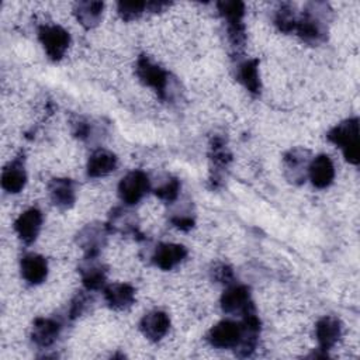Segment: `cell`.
Returning <instances> with one entry per match:
<instances>
[{
  "label": "cell",
  "mask_w": 360,
  "mask_h": 360,
  "mask_svg": "<svg viewBox=\"0 0 360 360\" xmlns=\"http://www.w3.org/2000/svg\"><path fill=\"white\" fill-rule=\"evenodd\" d=\"M242 339L240 322L224 319L214 325L208 333L207 340L212 347L217 349H236Z\"/></svg>",
  "instance_id": "52a82bcc"
},
{
  "label": "cell",
  "mask_w": 360,
  "mask_h": 360,
  "mask_svg": "<svg viewBox=\"0 0 360 360\" xmlns=\"http://www.w3.org/2000/svg\"><path fill=\"white\" fill-rule=\"evenodd\" d=\"M152 188L148 174L142 170L127 173L118 183V195L125 205H135Z\"/></svg>",
  "instance_id": "5b68a950"
},
{
  "label": "cell",
  "mask_w": 360,
  "mask_h": 360,
  "mask_svg": "<svg viewBox=\"0 0 360 360\" xmlns=\"http://www.w3.org/2000/svg\"><path fill=\"white\" fill-rule=\"evenodd\" d=\"M27 183V172L24 166V155L15 156L1 172V187L8 194L20 193Z\"/></svg>",
  "instance_id": "2e32d148"
},
{
  "label": "cell",
  "mask_w": 360,
  "mask_h": 360,
  "mask_svg": "<svg viewBox=\"0 0 360 360\" xmlns=\"http://www.w3.org/2000/svg\"><path fill=\"white\" fill-rule=\"evenodd\" d=\"M38 39L48 58L53 62L60 60L70 45L69 32L60 25L55 24L41 25L38 28Z\"/></svg>",
  "instance_id": "277c9868"
},
{
  "label": "cell",
  "mask_w": 360,
  "mask_h": 360,
  "mask_svg": "<svg viewBox=\"0 0 360 360\" xmlns=\"http://www.w3.org/2000/svg\"><path fill=\"white\" fill-rule=\"evenodd\" d=\"M340 336H342V322L336 316L326 315L316 322L315 338H316L319 350H322L325 354L338 343Z\"/></svg>",
  "instance_id": "9a60e30c"
},
{
  "label": "cell",
  "mask_w": 360,
  "mask_h": 360,
  "mask_svg": "<svg viewBox=\"0 0 360 360\" xmlns=\"http://www.w3.org/2000/svg\"><path fill=\"white\" fill-rule=\"evenodd\" d=\"M72 131H73V135L79 139H89L90 138V134H91V125L89 121L83 120V118H77L76 121H73V125H72Z\"/></svg>",
  "instance_id": "d6a6232c"
},
{
  "label": "cell",
  "mask_w": 360,
  "mask_h": 360,
  "mask_svg": "<svg viewBox=\"0 0 360 360\" xmlns=\"http://www.w3.org/2000/svg\"><path fill=\"white\" fill-rule=\"evenodd\" d=\"M104 300L111 309L122 311L135 301V288L127 283H112L103 288Z\"/></svg>",
  "instance_id": "7402d4cb"
},
{
  "label": "cell",
  "mask_w": 360,
  "mask_h": 360,
  "mask_svg": "<svg viewBox=\"0 0 360 360\" xmlns=\"http://www.w3.org/2000/svg\"><path fill=\"white\" fill-rule=\"evenodd\" d=\"M170 328V318L166 312L155 309L142 316L139 321L141 333L150 342H159L166 336Z\"/></svg>",
  "instance_id": "5bb4252c"
},
{
  "label": "cell",
  "mask_w": 360,
  "mask_h": 360,
  "mask_svg": "<svg viewBox=\"0 0 360 360\" xmlns=\"http://www.w3.org/2000/svg\"><path fill=\"white\" fill-rule=\"evenodd\" d=\"M308 177L316 188L329 187L335 179V166L332 159L323 153L312 158L308 166Z\"/></svg>",
  "instance_id": "d6986e66"
},
{
  "label": "cell",
  "mask_w": 360,
  "mask_h": 360,
  "mask_svg": "<svg viewBox=\"0 0 360 360\" xmlns=\"http://www.w3.org/2000/svg\"><path fill=\"white\" fill-rule=\"evenodd\" d=\"M329 7L326 3H308L302 14L297 20V35L309 45H319L326 39V14Z\"/></svg>",
  "instance_id": "6da1fadb"
},
{
  "label": "cell",
  "mask_w": 360,
  "mask_h": 360,
  "mask_svg": "<svg viewBox=\"0 0 360 360\" xmlns=\"http://www.w3.org/2000/svg\"><path fill=\"white\" fill-rule=\"evenodd\" d=\"M42 221L44 217L38 208H28L14 221V231L24 243L30 245L38 238Z\"/></svg>",
  "instance_id": "8fae6325"
},
{
  "label": "cell",
  "mask_w": 360,
  "mask_h": 360,
  "mask_svg": "<svg viewBox=\"0 0 360 360\" xmlns=\"http://www.w3.org/2000/svg\"><path fill=\"white\" fill-rule=\"evenodd\" d=\"M169 6H170V3H167V1H148L146 11L159 13V11H163L165 8H167Z\"/></svg>",
  "instance_id": "836d02e7"
},
{
  "label": "cell",
  "mask_w": 360,
  "mask_h": 360,
  "mask_svg": "<svg viewBox=\"0 0 360 360\" xmlns=\"http://www.w3.org/2000/svg\"><path fill=\"white\" fill-rule=\"evenodd\" d=\"M117 11L124 21H132L139 18L146 11V3L145 1H120L117 4Z\"/></svg>",
  "instance_id": "f1b7e54d"
},
{
  "label": "cell",
  "mask_w": 360,
  "mask_h": 360,
  "mask_svg": "<svg viewBox=\"0 0 360 360\" xmlns=\"http://www.w3.org/2000/svg\"><path fill=\"white\" fill-rule=\"evenodd\" d=\"M111 232L105 224L93 222L84 225L76 235V243L83 249L84 256L96 257L104 248L107 238Z\"/></svg>",
  "instance_id": "ba28073f"
},
{
  "label": "cell",
  "mask_w": 360,
  "mask_h": 360,
  "mask_svg": "<svg viewBox=\"0 0 360 360\" xmlns=\"http://www.w3.org/2000/svg\"><path fill=\"white\" fill-rule=\"evenodd\" d=\"M79 273L82 276V283L86 290L96 291L105 287L107 267L98 260V256H84L79 264Z\"/></svg>",
  "instance_id": "30bf717a"
},
{
  "label": "cell",
  "mask_w": 360,
  "mask_h": 360,
  "mask_svg": "<svg viewBox=\"0 0 360 360\" xmlns=\"http://www.w3.org/2000/svg\"><path fill=\"white\" fill-rule=\"evenodd\" d=\"M311 152L304 148H292L283 158L285 179L292 184H301L308 177Z\"/></svg>",
  "instance_id": "9c48e42d"
},
{
  "label": "cell",
  "mask_w": 360,
  "mask_h": 360,
  "mask_svg": "<svg viewBox=\"0 0 360 360\" xmlns=\"http://www.w3.org/2000/svg\"><path fill=\"white\" fill-rule=\"evenodd\" d=\"M298 15L294 11V7L291 4H281L276 13H274V24L276 27L285 34H290L295 31Z\"/></svg>",
  "instance_id": "4316f807"
},
{
  "label": "cell",
  "mask_w": 360,
  "mask_h": 360,
  "mask_svg": "<svg viewBox=\"0 0 360 360\" xmlns=\"http://www.w3.org/2000/svg\"><path fill=\"white\" fill-rule=\"evenodd\" d=\"M250 304V290L243 284L232 283L221 295V308L225 314H242Z\"/></svg>",
  "instance_id": "7c38bea8"
},
{
  "label": "cell",
  "mask_w": 360,
  "mask_h": 360,
  "mask_svg": "<svg viewBox=\"0 0 360 360\" xmlns=\"http://www.w3.org/2000/svg\"><path fill=\"white\" fill-rule=\"evenodd\" d=\"M117 165H118V159L112 152L107 149H96L89 156L86 172H87V176L93 179L104 177L112 173L117 169Z\"/></svg>",
  "instance_id": "603a6c76"
},
{
  "label": "cell",
  "mask_w": 360,
  "mask_h": 360,
  "mask_svg": "<svg viewBox=\"0 0 360 360\" xmlns=\"http://www.w3.org/2000/svg\"><path fill=\"white\" fill-rule=\"evenodd\" d=\"M180 188H181V184H180V180L174 176H165L162 177L156 186L152 187L155 195L167 202V204H172L174 202L177 198H179V194H180Z\"/></svg>",
  "instance_id": "484cf974"
},
{
  "label": "cell",
  "mask_w": 360,
  "mask_h": 360,
  "mask_svg": "<svg viewBox=\"0 0 360 360\" xmlns=\"http://www.w3.org/2000/svg\"><path fill=\"white\" fill-rule=\"evenodd\" d=\"M21 277L31 285L45 281L48 276V262L38 253H25L20 260Z\"/></svg>",
  "instance_id": "ffe728a7"
},
{
  "label": "cell",
  "mask_w": 360,
  "mask_h": 360,
  "mask_svg": "<svg viewBox=\"0 0 360 360\" xmlns=\"http://www.w3.org/2000/svg\"><path fill=\"white\" fill-rule=\"evenodd\" d=\"M135 73L138 76V79L148 87L153 89L158 96L162 100H166L169 97V73L160 68L159 65H156L155 62H152L148 56L141 55L136 60V66H135Z\"/></svg>",
  "instance_id": "3957f363"
},
{
  "label": "cell",
  "mask_w": 360,
  "mask_h": 360,
  "mask_svg": "<svg viewBox=\"0 0 360 360\" xmlns=\"http://www.w3.org/2000/svg\"><path fill=\"white\" fill-rule=\"evenodd\" d=\"M326 138L342 149L345 159L357 165L360 162V142H359V118H347L333 128H330L326 134Z\"/></svg>",
  "instance_id": "7a4b0ae2"
},
{
  "label": "cell",
  "mask_w": 360,
  "mask_h": 360,
  "mask_svg": "<svg viewBox=\"0 0 360 360\" xmlns=\"http://www.w3.org/2000/svg\"><path fill=\"white\" fill-rule=\"evenodd\" d=\"M211 277L214 281L217 283H221V284H225V285H229L233 283V271H232V267H229L228 264L225 263H219V264H215L211 270Z\"/></svg>",
  "instance_id": "1f68e13d"
},
{
  "label": "cell",
  "mask_w": 360,
  "mask_h": 360,
  "mask_svg": "<svg viewBox=\"0 0 360 360\" xmlns=\"http://www.w3.org/2000/svg\"><path fill=\"white\" fill-rule=\"evenodd\" d=\"M187 256V249L179 243H159L153 253L152 262L162 270H172Z\"/></svg>",
  "instance_id": "44dd1931"
},
{
  "label": "cell",
  "mask_w": 360,
  "mask_h": 360,
  "mask_svg": "<svg viewBox=\"0 0 360 360\" xmlns=\"http://www.w3.org/2000/svg\"><path fill=\"white\" fill-rule=\"evenodd\" d=\"M236 79L252 96H257L262 89L260 76H259V60L246 59L238 63Z\"/></svg>",
  "instance_id": "d4e9b609"
},
{
  "label": "cell",
  "mask_w": 360,
  "mask_h": 360,
  "mask_svg": "<svg viewBox=\"0 0 360 360\" xmlns=\"http://www.w3.org/2000/svg\"><path fill=\"white\" fill-rule=\"evenodd\" d=\"M90 291L86 290V291H80L77 292L72 301H70V305H69V311H68V315H69V319H76L79 318L90 305L91 302V297L89 294Z\"/></svg>",
  "instance_id": "4dcf8cb0"
},
{
  "label": "cell",
  "mask_w": 360,
  "mask_h": 360,
  "mask_svg": "<svg viewBox=\"0 0 360 360\" xmlns=\"http://www.w3.org/2000/svg\"><path fill=\"white\" fill-rule=\"evenodd\" d=\"M48 193L52 204L59 210H69L75 205V183L66 177H55L48 183Z\"/></svg>",
  "instance_id": "e0dca14e"
},
{
  "label": "cell",
  "mask_w": 360,
  "mask_h": 360,
  "mask_svg": "<svg viewBox=\"0 0 360 360\" xmlns=\"http://www.w3.org/2000/svg\"><path fill=\"white\" fill-rule=\"evenodd\" d=\"M62 330V323L55 318H37L32 323L31 339L42 349L52 346L59 338Z\"/></svg>",
  "instance_id": "ac0fdd59"
},
{
  "label": "cell",
  "mask_w": 360,
  "mask_h": 360,
  "mask_svg": "<svg viewBox=\"0 0 360 360\" xmlns=\"http://www.w3.org/2000/svg\"><path fill=\"white\" fill-rule=\"evenodd\" d=\"M219 15L225 20V22L240 21L245 15V4L238 0H226L217 3Z\"/></svg>",
  "instance_id": "83f0119b"
},
{
  "label": "cell",
  "mask_w": 360,
  "mask_h": 360,
  "mask_svg": "<svg viewBox=\"0 0 360 360\" xmlns=\"http://www.w3.org/2000/svg\"><path fill=\"white\" fill-rule=\"evenodd\" d=\"M170 222L180 231H190L195 224V218L190 207L183 205L180 210H176L172 212Z\"/></svg>",
  "instance_id": "f546056e"
},
{
  "label": "cell",
  "mask_w": 360,
  "mask_h": 360,
  "mask_svg": "<svg viewBox=\"0 0 360 360\" xmlns=\"http://www.w3.org/2000/svg\"><path fill=\"white\" fill-rule=\"evenodd\" d=\"M208 156H210V162H211L210 183H211L212 188H218L222 184L225 170L232 160V155L226 146V141L221 135H217L212 138V141L210 143Z\"/></svg>",
  "instance_id": "8992f818"
},
{
  "label": "cell",
  "mask_w": 360,
  "mask_h": 360,
  "mask_svg": "<svg viewBox=\"0 0 360 360\" xmlns=\"http://www.w3.org/2000/svg\"><path fill=\"white\" fill-rule=\"evenodd\" d=\"M108 231L118 232L122 235H131L136 239H139L142 235L139 232V225H138V218L135 212L125 207H117L110 212L108 221L105 222Z\"/></svg>",
  "instance_id": "4fadbf2b"
},
{
  "label": "cell",
  "mask_w": 360,
  "mask_h": 360,
  "mask_svg": "<svg viewBox=\"0 0 360 360\" xmlns=\"http://www.w3.org/2000/svg\"><path fill=\"white\" fill-rule=\"evenodd\" d=\"M103 10H104V3L101 1H77L73 6V14L77 20V22L86 28H94L100 24L101 17H103Z\"/></svg>",
  "instance_id": "cb8c5ba5"
}]
</instances>
